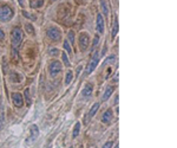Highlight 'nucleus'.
I'll return each instance as SVG.
<instances>
[{"instance_id":"3","label":"nucleus","mask_w":177,"mask_h":148,"mask_svg":"<svg viewBox=\"0 0 177 148\" xmlns=\"http://www.w3.org/2000/svg\"><path fill=\"white\" fill-rule=\"evenodd\" d=\"M50 75H51L52 77H56L57 75H59L61 72V70H63V65H61V63L59 62V60H54V62H52L51 64H50Z\"/></svg>"},{"instance_id":"21","label":"nucleus","mask_w":177,"mask_h":148,"mask_svg":"<svg viewBox=\"0 0 177 148\" xmlns=\"http://www.w3.org/2000/svg\"><path fill=\"white\" fill-rule=\"evenodd\" d=\"M25 27H26V31H27L28 33L32 34V36H34L35 32H34V29H33L32 25H31V24H26V26H25Z\"/></svg>"},{"instance_id":"14","label":"nucleus","mask_w":177,"mask_h":148,"mask_svg":"<svg viewBox=\"0 0 177 148\" xmlns=\"http://www.w3.org/2000/svg\"><path fill=\"white\" fill-rule=\"evenodd\" d=\"M72 78H73V72L71 71V70H68V71L66 72V77H65V84L66 85H68V84L72 82Z\"/></svg>"},{"instance_id":"12","label":"nucleus","mask_w":177,"mask_h":148,"mask_svg":"<svg viewBox=\"0 0 177 148\" xmlns=\"http://www.w3.org/2000/svg\"><path fill=\"white\" fill-rule=\"evenodd\" d=\"M100 8H101V12H103V14L108 17V14H109V7H108V4H106L105 0H100Z\"/></svg>"},{"instance_id":"19","label":"nucleus","mask_w":177,"mask_h":148,"mask_svg":"<svg viewBox=\"0 0 177 148\" xmlns=\"http://www.w3.org/2000/svg\"><path fill=\"white\" fill-rule=\"evenodd\" d=\"M79 129H80V123L79 122H77L74 126V129H73V133H72V136L73 137H77V135L79 134Z\"/></svg>"},{"instance_id":"28","label":"nucleus","mask_w":177,"mask_h":148,"mask_svg":"<svg viewBox=\"0 0 177 148\" xmlns=\"http://www.w3.org/2000/svg\"><path fill=\"white\" fill-rule=\"evenodd\" d=\"M112 145H113V143L111 142V141H109L108 143H105V145L103 146V148H111V147H112Z\"/></svg>"},{"instance_id":"17","label":"nucleus","mask_w":177,"mask_h":148,"mask_svg":"<svg viewBox=\"0 0 177 148\" xmlns=\"http://www.w3.org/2000/svg\"><path fill=\"white\" fill-rule=\"evenodd\" d=\"M117 32H118V20H117V18H116V19H115V24H113V27H112V33H111L112 39H115Z\"/></svg>"},{"instance_id":"8","label":"nucleus","mask_w":177,"mask_h":148,"mask_svg":"<svg viewBox=\"0 0 177 148\" xmlns=\"http://www.w3.org/2000/svg\"><path fill=\"white\" fill-rule=\"evenodd\" d=\"M12 100H13V103H14V105H15L17 108L23 107L24 98H23V96H21V94H19V93L12 94Z\"/></svg>"},{"instance_id":"18","label":"nucleus","mask_w":177,"mask_h":148,"mask_svg":"<svg viewBox=\"0 0 177 148\" xmlns=\"http://www.w3.org/2000/svg\"><path fill=\"white\" fill-rule=\"evenodd\" d=\"M24 95H25V98H26V104L30 107L31 103H32V101H31V97H30V90H28V89H26V90L24 91Z\"/></svg>"},{"instance_id":"4","label":"nucleus","mask_w":177,"mask_h":148,"mask_svg":"<svg viewBox=\"0 0 177 148\" xmlns=\"http://www.w3.org/2000/svg\"><path fill=\"white\" fill-rule=\"evenodd\" d=\"M46 34H47V37H49L50 39H52L53 42H57V40H59V39L61 38V32H60V30H59L58 27H54V26H52V27H50V29H47Z\"/></svg>"},{"instance_id":"9","label":"nucleus","mask_w":177,"mask_h":148,"mask_svg":"<svg viewBox=\"0 0 177 148\" xmlns=\"http://www.w3.org/2000/svg\"><path fill=\"white\" fill-rule=\"evenodd\" d=\"M96 29L98 30L99 33H103V32H104V19H103V17H101V14H98V16H97Z\"/></svg>"},{"instance_id":"2","label":"nucleus","mask_w":177,"mask_h":148,"mask_svg":"<svg viewBox=\"0 0 177 148\" xmlns=\"http://www.w3.org/2000/svg\"><path fill=\"white\" fill-rule=\"evenodd\" d=\"M23 38H24V33H23V31H21V29L20 27H14L11 32V42H12V44H13V46L17 48V46L21 43Z\"/></svg>"},{"instance_id":"26","label":"nucleus","mask_w":177,"mask_h":148,"mask_svg":"<svg viewBox=\"0 0 177 148\" xmlns=\"http://www.w3.org/2000/svg\"><path fill=\"white\" fill-rule=\"evenodd\" d=\"M111 62H116V57L115 56H111V57H109L108 59H105V62H104V64H109V63H111Z\"/></svg>"},{"instance_id":"7","label":"nucleus","mask_w":177,"mask_h":148,"mask_svg":"<svg viewBox=\"0 0 177 148\" xmlns=\"http://www.w3.org/2000/svg\"><path fill=\"white\" fill-rule=\"evenodd\" d=\"M38 135H39V129H38V127L35 124H32L30 128V137L27 139V143L34 142V140L38 137Z\"/></svg>"},{"instance_id":"20","label":"nucleus","mask_w":177,"mask_h":148,"mask_svg":"<svg viewBox=\"0 0 177 148\" xmlns=\"http://www.w3.org/2000/svg\"><path fill=\"white\" fill-rule=\"evenodd\" d=\"M61 58H63V62H64V64H65V67H70V60H68V58H67V55H66L65 52H63L61 53Z\"/></svg>"},{"instance_id":"23","label":"nucleus","mask_w":177,"mask_h":148,"mask_svg":"<svg viewBox=\"0 0 177 148\" xmlns=\"http://www.w3.org/2000/svg\"><path fill=\"white\" fill-rule=\"evenodd\" d=\"M63 46H64V49H65V50L67 51L68 53H71V52H72V50H71V46H70V44H68V40H64Z\"/></svg>"},{"instance_id":"6","label":"nucleus","mask_w":177,"mask_h":148,"mask_svg":"<svg viewBox=\"0 0 177 148\" xmlns=\"http://www.w3.org/2000/svg\"><path fill=\"white\" fill-rule=\"evenodd\" d=\"M98 60H99V53H98V52H94L93 56H92L91 62H90L89 67H87V69H86V74H87V75H90V74H91V72L97 68Z\"/></svg>"},{"instance_id":"31","label":"nucleus","mask_w":177,"mask_h":148,"mask_svg":"<svg viewBox=\"0 0 177 148\" xmlns=\"http://www.w3.org/2000/svg\"><path fill=\"white\" fill-rule=\"evenodd\" d=\"M116 148H119V146H118V145H116Z\"/></svg>"},{"instance_id":"16","label":"nucleus","mask_w":177,"mask_h":148,"mask_svg":"<svg viewBox=\"0 0 177 148\" xmlns=\"http://www.w3.org/2000/svg\"><path fill=\"white\" fill-rule=\"evenodd\" d=\"M44 3H45V0H37V1H32V3H31V6L34 8H39L44 5Z\"/></svg>"},{"instance_id":"25","label":"nucleus","mask_w":177,"mask_h":148,"mask_svg":"<svg viewBox=\"0 0 177 148\" xmlns=\"http://www.w3.org/2000/svg\"><path fill=\"white\" fill-rule=\"evenodd\" d=\"M68 40L71 42V44L74 43V32L73 31H68Z\"/></svg>"},{"instance_id":"5","label":"nucleus","mask_w":177,"mask_h":148,"mask_svg":"<svg viewBox=\"0 0 177 148\" xmlns=\"http://www.w3.org/2000/svg\"><path fill=\"white\" fill-rule=\"evenodd\" d=\"M90 44V36L86 33V32H83L80 33L79 36V46H80V50L82 51H85L87 49Z\"/></svg>"},{"instance_id":"32","label":"nucleus","mask_w":177,"mask_h":148,"mask_svg":"<svg viewBox=\"0 0 177 148\" xmlns=\"http://www.w3.org/2000/svg\"><path fill=\"white\" fill-rule=\"evenodd\" d=\"M71 148H72V147H71Z\"/></svg>"},{"instance_id":"22","label":"nucleus","mask_w":177,"mask_h":148,"mask_svg":"<svg viewBox=\"0 0 177 148\" xmlns=\"http://www.w3.org/2000/svg\"><path fill=\"white\" fill-rule=\"evenodd\" d=\"M98 42H99V36L96 34V36H94V39H93V43H92V46H91V50H94V49H96Z\"/></svg>"},{"instance_id":"1","label":"nucleus","mask_w":177,"mask_h":148,"mask_svg":"<svg viewBox=\"0 0 177 148\" xmlns=\"http://www.w3.org/2000/svg\"><path fill=\"white\" fill-rule=\"evenodd\" d=\"M13 14H14V12L9 6H7V5L0 6V20L1 22H5V23L9 22L12 19V17H13Z\"/></svg>"},{"instance_id":"15","label":"nucleus","mask_w":177,"mask_h":148,"mask_svg":"<svg viewBox=\"0 0 177 148\" xmlns=\"http://www.w3.org/2000/svg\"><path fill=\"white\" fill-rule=\"evenodd\" d=\"M99 109V103H94L93 105H92V108L90 109V111H89V115H90V117H92V116H94V114L97 113V110Z\"/></svg>"},{"instance_id":"29","label":"nucleus","mask_w":177,"mask_h":148,"mask_svg":"<svg viewBox=\"0 0 177 148\" xmlns=\"http://www.w3.org/2000/svg\"><path fill=\"white\" fill-rule=\"evenodd\" d=\"M4 38H5V33L2 32V30L0 29V40H4Z\"/></svg>"},{"instance_id":"30","label":"nucleus","mask_w":177,"mask_h":148,"mask_svg":"<svg viewBox=\"0 0 177 148\" xmlns=\"http://www.w3.org/2000/svg\"><path fill=\"white\" fill-rule=\"evenodd\" d=\"M19 4H20L21 6H24L25 5V0H19Z\"/></svg>"},{"instance_id":"10","label":"nucleus","mask_w":177,"mask_h":148,"mask_svg":"<svg viewBox=\"0 0 177 148\" xmlns=\"http://www.w3.org/2000/svg\"><path fill=\"white\" fill-rule=\"evenodd\" d=\"M111 120H112V111H111V109H108L101 115V122L103 123H109Z\"/></svg>"},{"instance_id":"27","label":"nucleus","mask_w":177,"mask_h":148,"mask_svg":"<svg viewBox=\"0 0 177 148\" xmlns=\"http://www.w3.org/2000/svg\"><path fill=\"white\" fill-rule=\"evenodd\" d=\"M24 16H25L27 19H32V20H35V17L33 14H30V13H27V12H24Z\"/></svg>"},{"instance_id":"13","label":"nucleus","mask_w":177,"mask_h":148,"mask_svg":"<svg viewBox=\"0 0 177 148\" xmlns=\"http://www.w3.org/2000/svg\"><path fill=\"white\" fill-rule=\"evenodd\" d=\"M113 93V86H110L109 85L108 88H106V90H105V93H104V95H103V101H106V100H109V97L111 96V94Z\"/></svg>"},{"instance_id":"11","label":"nucleus","mask_w":177,"mask_h":148,"mask_svg":"<svg viewBox=\"0 0 177 148\" xmlns=\"http://www.w3.org/2000/svg\"><path fill=\"white\" fill-rule=\"evenodd\" d=\"M91 94H92V85L91 84H86V85L84 86V89H83V91H82L83 97H90Z\"/></svg>"},{"instance_id":"24","label":"nucleus","mask_w":177,"mask_h":148,"mask_svg":"<svg viewBox=\"0 0 177 148\" xmlns=\"http://www.w3.org/2000/svg\"><path fill=\"white\" fill-rule=\"evenodd\" d=\"M49 55L52 56V57H54V56H59V50L58 49H51V50L49 51Z\"/></svg>"}]
</instances>
